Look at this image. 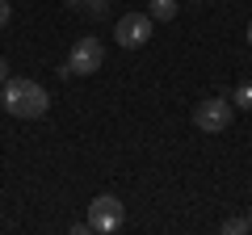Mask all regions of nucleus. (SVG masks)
I'll use <instances>...</instances> for the list:
<instances>
[{
  "mask_svg": "<svg viewBox=\"0 0 252 235\" xmlns=\"http://www.w3.org/2000/svg\"><path fill=\"white\" fill-rule=\"evenodd\" d=\"M0 105L9 109L13 118H42L51 109V92L42 88L38 80H26V76H9V80L0 84Z\"/></svg>",
  "mask_w": 252,
  "mask_h": 235,
  "instance_id": "f257e3e1",
  "label": "nucleus"
},
{
  "mask_svg": "<svg viewBox=\"0 0 252 235\" xmlns=\"http://www.w3.org/2000/svg\"><path fill=\"white\" fill-rule=\"evenodd\" d=\"M122 218H126V206L114 198V193H97L93 198V206H89V231H97V235H114L118 227H122Z\"/></svg>",
  "mask_w": 252,
  "mask_h": 235,
  "instance_id": "f03ea898",
  "label": "nucleus"
},
{
  "mask_svg": "<svg viewBox=\"0 0 252 235\" xmlns=\"http://www.w3.org/2000/svg\"><path fill=\"white\" fill-rule=\"evenodd\" d=\"M231 118H235V105L227 97H206L202 105H193V126L206 130V135L227 130V126H231Z\"/></svg>",
  "mask_w": 252,
  "mask_h": 235,
  "instance_id": "7ed1b4c3",
  "label": "nucleus"
},
{
  "mask_svg": "<svg viewBox=\"0 0 252 235\" xmlns=\"http://www.w3.org/2000/svg\"><path fill=\"white\" fill-rule=\"evenodd\" d=\"M101 63H105V46H101V38H76V42H72L67 76H93V72H101Z\"/></svg>",
  "mask_w": 252,
  "mask_h": 235,
  "instance_id": "20e7f679",
  "label": "nucleus"
},
{
  "mask_svg": "<svg viewBox=\"0 0 252 235\" xmlns=\"http://www.w3.org/2000/svg\"><path fill=\"white\" fill-rule=\"evenodd\" d=\"M152 13H126L122 21L114 26V38L122 51H139V46H147V38H152Z\"/></svg>",
  "mask_w": 252,
  "mask_h": 235,
  "instance_id": "39448f33",
  "label": "nucleus"
},
{
  "mask_svg": "<svg viewBox=\"0 0 252 235\" xmlns=\"http://www.w3.org/2000/svg\"><path fill=\"white\" fill-rule=\"evenodd\" d=\"M177 9H181L177 0H152V9H147V13H152V21H172Z\"/></svg>",
  "mask_w": 252,
  "mask_h": 235,
  "instance_id": "423d86ee",
  "label": "nucleus"
},
{
  "mask_svg": "<svg viewBox=\"0 0 252 235\" xmlns=\"http://www.w3.org/2000/svg\"><path fill=\"white\" fill-rule=\"evenodd\" d=\"M231 105L235 109H252V84H240V88L231 92Z\"/></svg>",
  "mask_w": 252,
  "mask_h": 235,
  "instance_id": "0eeeda50",
  "label": "nucleus"
},
{
  "mask_svg": "<svg viewBox=\"0 0 252 235\" xmlns=\"http://www.w3.org/2000/svg\"><path fill=\"white\" fill-rule=\"evenodd\" d=\"M80 13H89V17H105L109 0H80Z\"/></svg>",
  "mask_w": 252,
  "mask_h": 235,
  "instance_id": "6e6552de",
  "label": "nucleus"
},
{
  "mask_svg": "<svg viewBox=\"0 0 252 235\" xmlns=\"http://www.w3.org/2000/svg\"><path fill=\"white\" fill-rule=\"evenodd\" d=\"M223 231H227V235H244V231H252V227H248V218H227Z\"/></svg>",
  "mask_w": 252,
  "mask_h": 235,
  "instance_id": "1a4fd4ad",
  "label": "nucleus"
},
{
  "mask_svg": "<svg viewBox=\"0 0 252 235\" xmlns=\"http://www.w3.org/2000/svg\"><path fill=\"white\" fill-rule=\"evenodd\" d=\"M9 17H13V9H9V0H0V29L9 26Z\"/></svg>",
  "mask_w": 252,
  "mask_h": 235,
  "instance_id": "9d476101",
  "label": "nucleus"
},
{
  "mask_svg": "<svg viewBox=\"0 0 252 235\" xmlns=\"http://www.w3.org/2000/svg\"><path fill=\"white\" fill-rule=\"evenodd\" d=\"M9 80V63H4V55H0V84Z\"/></svg>",
  "mask_w": 252,
  "mask_h": 235,
  "instance_id": "9b49d317",
  "label": "nucleus"
},
{
  "mask_svg": "<svg viewBox=\"0 0 252 235\" xmlns=\"http://www.w3.org/2000/svg\"><path fill=\"white\" fill-rule=\"evenodd\" d=\"M248 42H252V26H248Z\"/></svg>",
  "mask_w": 252,
  "mask_h": 235,
  "instance_id": "f8f14e48",
  "label": "nucleus"
},
{
  "mask_svg": "<svg viewBox=\"0 0 252 235\" xmlns=\"http://www.w3.org/2000/svg\"><path fill=\"white\" fill-rule=\"evenodd\" d=\"M248 227H252V210H248Z\"/></svg>",
  "mask_w": 252,
  "mask_h": 235,
  "instance_id": "ddd939ff",
  "label": "nucleus"
}]
</instances>
